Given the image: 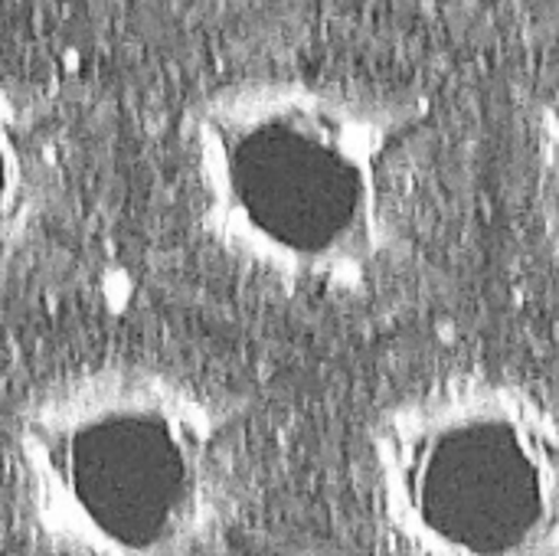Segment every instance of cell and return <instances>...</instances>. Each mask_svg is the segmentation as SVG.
I'll return each instance as SVG.
<instances>
[{
	"label": "cell",
	"instance_id": "cell-1",
	"mask_svg": "<svg viewBox=\"0 0 559 556\" xmlns=\"http://www.w3.org/2000/svg\"><path fill=\"white\" fill-rule=\"evenodd\" d=\"M429 108L328 75H242L180 121L200 236L242 275L318 301H367L426 256Z\"/></svg>",
	"mask_w": 559,
	"mask_h": 556
},
{
	"label": "cell",
	"instance_id": "cell-2",
	"mask_svg": "<svg viewBox=\"0 0 559 556\" xmlns=\"http://www.w3.org/2000/svg\"><path fill=\"white\" fill-rule=\"evenodd\" d=\"M3 465L20 524L49 556H210L252 492L233 400L147 357L39 380L10 413Z\"/></svg>",
	"mask_w": 559,
	"mask_h": 556
},
{
	"label": "cell",
	"instance_id": "cell-3",
	"mask_svg": "<svg viewBox=\"0 0 559 556\" xmlns=\"http://www.w3.org/2000/svg\"><path fill=\"white\" fill-rule=\"evenodd\" d=\"M357 475L386 556H559V387L429 370L373 410Z\"/></svg>",
	"mask_w": 559,
	"mask_h": 556
},
{
	"label": "cell",
	"instance_id": "cell-4",
	"mask_svg": "<svg viewBox=\"0 0 559 556\" xmlns=\"http://www.w3.org/2000/svg\"><path fill=\"white\" fill-rule=\"evenodd\" d=\"M66 203V161L46 108L0 72V269L29 256Z\"/></svg>",
	"mask_w": 559,
	"mask_h": 556
},
{
	"label": "cell",
	"instance_id": "cell-5",
	"mask_svg": "<svg viewBox=\"0 0 559 556\" xmlns=\"http://www.w3.org/2000/svg\"><path fill=\"white\" fill-rule=\"evenodd\" d=\"M527 206L537 242L559 272V92L550 95L531 128V177Z\"/></svg>",
	"mask_w": 559,
	"mask_h": 556
}]
</instances>
